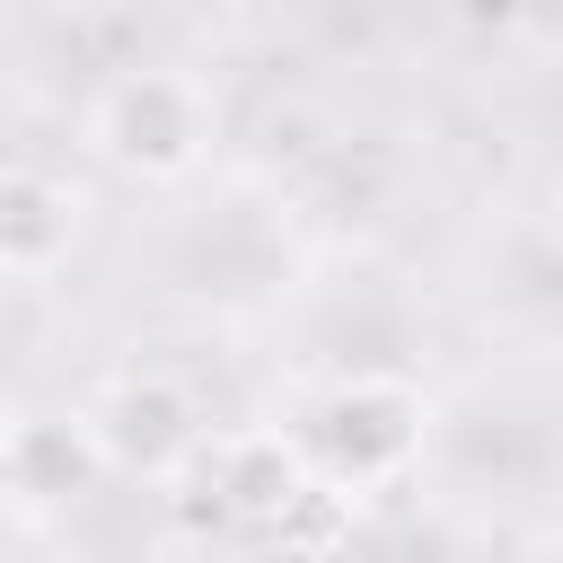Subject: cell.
<instances>
[{"label": "cell", "mask_w": 563, "mask_h": 563, "mask_svg": "<svg viewBox=\"0 0 563 563\" xmlns=\"http://www.w3.org/2000/svg\"><path fill=\"white\" fill-rule=\"evenodd\" d=\"M554 246H563V194H554Z\"/></svg>", "instance_id": "8"}, {"label": "cell", "mask_w": 563, "mask_h": 563, "mask_svg": "<svg viewBox=\"0 0 563 563\" xmlns=\"http://www.w3.org/2000/svg\"><path fill=\"white\" fill-rule=\"evenodd\" d=\"M9 440H18V405L0 396V457H9Z\"/></svg>", "instance_id": "7"}, {"label": "cell", "mask_w": 563, "mask_h": 563, "mask_svg": "<svg viewBox=\"0 0 563 563\" xmlns=\"http://www.w3.org/2000/svg\"><path fill=\"white\" fill-rule=\"evenodd\" d=\"M97 475H106V449H97L88 413H44V422L18 413V440L0 457V484L9 493H26V501H79Z\"/></svg>", "instance_id": "5"}, {"label": "cell", "mask_w": 563, "mask_h": 563, "mask_svg": "<svg viewBox=\"0 0 563 563\" xmlns=\"http://www.w3.org/2000/svg\"><path fill=\"white\" fill-rule=\"evenodd\" d=\"M79 246V194L44 167H0V282H53Z\"/></svg>", "instance_id": "4"}, {"label": "cell", "mask_w": 563, "mask_h": 563, "mask_svg": "<svg viewBox=\"0 0 563 563\" xmlns=\"http://www.w3.org/2000/svg\"><path fill=\"white\" fill-rule=\"evenodd\" d=\"M88 150L141 185H176L211 150V88L176 62H123L88 97Z\"/></svg>", "instance_id": "2"}, {"label": "cell", "mask_w": 563, "mask_h": 563, "mask_svg": "<svg viewBox=\"0 0 563 563\" xmlns=\"http://www.w3.org/2000/svg\"><path fill=\"white\" fill-rule=\"evenodd\" d=\"M88 431H97L106 466H123V475H185V466L211 449L202 405H194L176 378H158V369L114 378V387L88 405Z\"/></svg>", "instance_id": "3"}, {"label": "cell", "mask_w": 563, "mask_h": 563, "mask_svg": "<svg viewBox=\"0 0 563 563\" xmlns=\"http://www.w3.org/2000/svg\"><path fill=\"white\" fill-rule=\"evenodd\" d=\"M422 422H431V413H422V396H413L405 378L361 369V378H334L290 440H299L317 493L361 501V493H387V484L422 457Z\"/></svg>", "instance_id": "1"}, {"label": "cell", "mask_w": 563, "mask_h": 563, "mask_svg": "<svg viewBox=\"0 0 563 563\" xmlns=\"http://www.w3.org/2000/svg\"><path fill=\"white\" fill-rule=\"evenodd\" d=\"M211 475H220V510L238 519H290L317 484H308V457L290 431H238V440H211Z\"/></svg>", "instance_id": "6"}, {"label": "cell", "mask_w": 563, "mask_h": 563, "mask_svg": "<svg viewBox=\"0 0 563 563\" xmlns=\"http://www.w3.org/2000/svg\"><path fill=\"white\" fill-rule=\"evenodd\" d=\"M537 563H563V545H545V554H537Z\"/></svg>", "instance_id": "9"}]
</instances>
